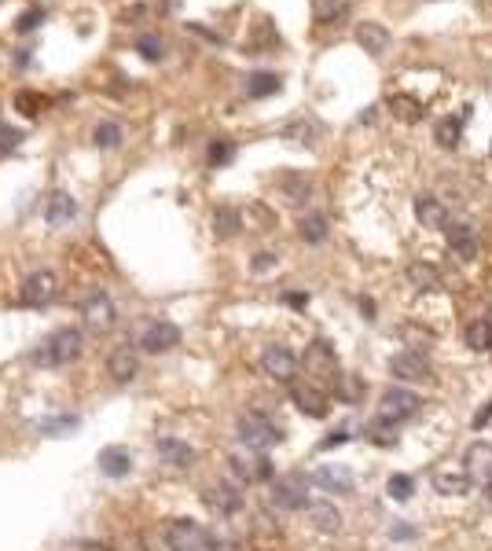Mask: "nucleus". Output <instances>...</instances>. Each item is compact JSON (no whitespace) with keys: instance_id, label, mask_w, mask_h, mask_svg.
I'll return each instance as SVG.
<instances>
[{"instance_id":"obj_2","label":"nucleus","mask_w":492,"mask_h":551,"mask_svg":"<svg viewBox=\"0 0 492 551\" xmlns=\"http://www.w3.org/2000/svg\"><path fill=\"white\" fill-rule=\"evenodd\" d=\"M236 430H239V441L246 448H254V452H265V448L283 441V430L261 412H243L239 422H236Z\"/></svg>"},{"instance_id":"obj_4","label":"nucleus","mask_w":492,"mask_h":551,"mask_svg":"<svg viewBox=\"0 0 492 551\" xmlns=\"http://www.w3.org/2000/svg\"><path fill=\"white\" fill-rule=\"evenodd\" d=\"M81 320H85L88 331L103 335V331H110L114 324H118V309H114V302H110L103 290H92V294L81 302Z\"/></svg>"},{"instance_id":"obj_18","label":"nucleus","mask_w":492,"mask_h":551,"mask_svg":"<svg viewBox=\"0 0 492 551\" xmlns=\"http://www.w3.org/2000/svg\"><path fill=\"white\" fill-rule=\"evenodd\" d=\"M294 404H297V412L302 416H309V419H323L327 416V397H323V390H316V386H294Z\"/></svg>"},{"instance_id":"obj_23","label":"nucleus","mask_w":492,"mask_h":551,"mask_svg":"<svg viewBox=\"0 0 492 551\" xmlns=\"http://www.w3.org/2000/svg\"><path fill=\"white\" fill-rule=\"evenodd\" d=\"M316 485L327 493H353V474H349L345 467H320L316 470Z\"/></svg>"},{"instance_id":"obj_28","label":"nucleus","mask_w":492,"mask_h":551,"mask_svg":"<svg viewBox=\"0 0 492 551\" xmlns=\"http://www.w3.org/2000/svg\"><path fill=\"white\" fill-rule=\"evenodd\" d=\"M364 390L368 386H364V379H360V375H338V379H334V393H338L345 404H360V401H364Z\"/></svg>"},{"instance_id":"obj_25","label":"nucleus","mask_w":492,"mask_h":551,"mask_svg":"<svg viewBox=\"0 0 492 551\" xmlns=\"http://www.w3.org/2000/svg\"><path fill=\"white\" fill-rule=\"evenodd\" d=\"M416 217H419L426 228H445V224H448V213H445V206H441L434 195H419V199H416Z\"/></svg>"},{"instance_id":"obj_32","label":"nucleus","mask_w":492,"mask_h":551,"mask_svg":"<svg viewBox=\"0 0 492 551\" xmlns=\"http://www.w3.org/2000/svg\"><path fill=\"white\" fill-rule=\"evenodd\" d=\"M297 232H302L305 242H323V239H327V217H323V213H309V217H302Z\"/></svg>"},{"instance_id":"obj_36","label":"nucleus","mask_w":492,"mask_h":551,"mask_svg":"<svg viewBox=\"0 0 492 551\" xmlns=\"http://www.w3.org/2000/svg\"><path fill=\"white\" fill-rule=\"evenodd\" d=\"M283 140H290V144H313V140H316V125L305 122V118H297V122H290L287 129H283Z\"/></svg>"},{"instance_id":"obj_7","label":"nucleus","mask_w":492,"mask_h":551,"mask_svg":"<svg viewBox=\"0 0 492 551\" xmlns=\"http://www.w3.org/2000/svg\"><path fill=\"white\" fill-rule=\"evenodd\" d=\"M305 364V375H313L316 382H334L338 379V356H334V349L327 342H313L302 356Z\"/></svg>"},{"instance_id":"obj_9","label":"nucleus","mask_w":492,"mask_h":551,"mask_svg":"<svg viewBox=\"0 0 492 551\" xmlns=\"http://www.w3.org/2000/svg\"><path fill=\"white\" fill-rule=\"evenodd\" d=\"M228 467L231 474L239 478V485H254V482H268L272 478V459L268 456H246V452H236L228 456Z\"/></svg>"},{"instance_id":"obj_39","label":"nucleus","mask_w":492,"mask_h":551,"mask_svg":"<svg viewBox=\"0 0 492 551\" xmlns=\"http://www.w3.org/2000/svg\"><path fill=\"white\" fill-rule=\"evenodd\" d=\"M349 15L345 0H320V22H338Z\"/></svg>"},{"instance_id":"obj_13","label":"nucleus","mask_w":492,"mask_h":551,"mask_svg":"<svg viewBox=\"0 0 492 551\" xmlns=\"http://www.w3.org/2000/svg\"><path fill=\"white\" fill-rule=\"evenodd\" d=\"M107 375L118 382V386H125V382H133L140 375V356L133 345H118L110 356H107Z\"/></svg>"},{"instance_id":"obj_22","label":"nucleus","mask_w":492,"mask_h":551,"mask_svg":"<svg viewBox=\"0 0 492 551\" xmlns=\"http://www.w3.org/2000/svg\"><path fill=\"white\" fill-rule=\"evenodd\" d=\"M434 489L441 496H463V493H470V478L463 470L445 467V470H434Z\"/></svg>"},{"instance_id":"obj_33","label":"nucleus","mask_w":492,"mask_h":551,"mask_svg":"<svg viewBox=\"0 0 492 551\" xmlns=\"http://www.w3.org/2000/svg\"><path fill=\"white\" fill-rule=\"evenodd\" d=\"M77 213V206H74V199L70 195H56L48 202V213H44V221L56 228V224H63V221H70V217Z\"/></svg>"},{"instance_id":"obj_50","label":"nucleus","mask_w":492,"mask_h":551,"mask_svg":"<svg viewBox=\"0 0 492 551\" xmlns=\"http://www.w3.org/2000/svg\"><path fill=\"white\" fill-rule=\"evenodd\" d=\"M482 320H485V324L492 327V305H489V316H482Z\"/></svg>"},{"instance_id":"obj_49","label":"nucleus","mask_w":492,"mask_h":551,"mask_svg":"<svg viewBox=\"0 0 492 551\" xmlns=\"http://www.w3.org/2000/svg\"><path fill=\"white\" fill-rule=\"evenodd\" d=\"M305 302H309V298H305V294H287V305H297V309H302V305H305Z\"/></svg>"},{"instance_id":"obj_24","label":"nucleus","mask_w":492,"mask_h":551,"mask_svg":"<svg viewBox=\"0 0 492 551\" xmlns=\"http://www.w3.org/2000/svg\"><path fill=\"white\" fill-rule=\"evenodd\" d=\"M404 276H408V283L416 290H437L441 287V272H437L434 265H426V261H411L404 268Z\"/></svg>"},{"instance_id":"obj_3","label":"nucleus","mask_w":492,"mask_h":551,"mask_svg":"<svg viewBox=\"0 0 492 551\" xmlns=\"http://www.w3.org/2000/svg\"><path fill=\"white\" fill-rule=\"evenodd\" d=\"M165 544L173 551H210L213 548V536L202 529L199 522L191 518H173L165 525Z\"/></svg>"},{"instance_id":"obj_11","label":"nucleus","mask_w":492,"mask_h":551,"mask_svg":"<svg viewBox=\"0 0 492 551\" xmlns=\"http://www.w3.org/2000/svg\"><path fill=\"white\" fill-rule=\"evenodd\" d=\"M272 504L283 507V511H302L309 504L305 496V478L302 474H290V478H276L272 485Z\"/></svg>"},{"instance_id":"obj_27","label":"nucleus","mask_w":492,"mask_h":551,"mask_svg":"<svg viewBox=\"0 0 492 551\" xmlns=\"http://www.w3.org/2000/svg\"><path fill=\"white\" fill-rule=\"evenodd\" d=\"M279 92V78L276 74H250V78H246V96L250 99H265V96H276Z\"/></svg>"},{"instance_id":"obj_42","label":"nucleus","mask_w":492,"mask_h":551,"mask_svg":"<svg viewBox=\"0 0 492 551\" xmlns=\"http://www.w3.org/2000/svg\"><path fill=\"white\" fill-rule=\"evenodd\" d=\"M41 19H44V11H41V8H30V11H22V15H19L15 30H19V33H30V30L41 26Z\"/></svg>"},{"instance_id":"obj_38","label":"nucleus","mask_w":492,"mask_h":551,"mask_svg":"<svg viewBox=\"0 0 492 551\" xmlns=\"http://www.w3.org/2000/svg\"><path fill=\"white\" fill-rule=\"evenodd\" d=\"M136 52L144 56V59H151V63H158L165 56V44H162V37L147 33V37H140V41H136Z\"/></svg>"},{"instance_id":"obj_45","label":"nucleus","mask_w":492,"mask_h":551,"mask_svg":"<svg viewBox=\"0 0 492 551\" xmlns=\"http://www.w3.org/2000/svg\"><path fill=\"white\" fill-rule=\"evenodd\" d=\"M63 551H107V544H99V541H70Z\"/></svg>"},{"instance_id":"obj_44","label":"nucleus","mask_w":492,"mask_h":551,"mask_svg":"<svg viewBox=\"0 0 492 551\" xmlns=\"http://www.w3.org/2000/svg\"><path fill=\"white\" fill-rule=\"evenodd\" d=\"M390 104H393V107H400V118H408V122H416V118H419V104H416V99H408V96H393Z\"/></svg>"},{"instance_id":"obj_14","label":"nucleus","mask_w":492,"mask_h":551,"mask_svg":"<svg viewBox=\"0 0 492 551\" xmlns=\"http://www.w3.org/2000/svg\"><path fill=\"white\" fill-rule=\"evenodd\" d=\"M51 298H56V276H51L48 268L33 272V276L22 283V302L30 305V309H41V305H48Z\"/></svg>"},{"instance_id":"obj_6","label":"nucleus","mask_w":492,"mask_h":551,"mask_svg":"<svg viewBox=\"0 0 492 551\" xmlns=\"http://www.w3.org/2000/svg\"><path fill=\"white\" fill-rule=\"evenodd\" d=\"M419 412V397L411 393V390H400V386H393V390H386L382 393V401H379V416H382V422H404V419H411Z\"/></svg>"},{"instance_id":"obj_47","label":"nucleus","mask_w":492,"mask_h":551,"mask_svg":"<svg viewBox=\"0 0 492 551\" xmlns=\"http://www.w3.org/2000/svg\"><path fill=\"white\" fill-rule=\"evenodd\" d=\"M342 441H349V430H345V427H342V430H334L331 438H323V441H320V448H334V445H342Z\"/></svg>"},{"instance_id":"obj_21","label":"nucleus","mask_w":492,"mask_h":551,"mask_svg":"<svg viewBox=\"0 0 492 551\" xmlns=\"http://www.w3.org/2000/svg\"><path fill=\"white\" fill-rule=\"evenodd\" d=\"M356 41L364 44V52L382 56L386 48H390V30H386L382 22H360V26H356Z\"/></svg>"},{"instance_id":"obj_15","label":"nucleus","mask_w":492,"mask_h":551,"mask_svg":"<svg viewBox=\"0 0 492 551\" xmlns=\"http://www.w3.org/2000/svg\"><path fill=\"white\" fill-rule=\"evenodd\" d=\"M467 474L470 482H492V445H485V441H474L470 448H467Z\"/></svg>"},{"instance_id":"obj_12","label":"nucleus","mask_w":492,"mask_h":551,"mask_svg":"<svg viewBox=\"0 0 492 551\" xmlns=\"http://www.w3.org/2000/svg\"><path fill=\"white\" fill-rule=\"evenodd\" d=\"M202 504L228 518V515H236V511H243V493L236 489V485H228V482H217V485H210V489L202 493Z\"/></svg>"},{"instance_id":"obj_29","label":"nucleus","mask_w":492,"mask_h":551,"mask_svg":"<svg viewBox=\"0 0 492 551\" xmlns=\"http://www.w3.org/2000/svg\"><path fill=\"white\" fill-rule=\"evenodd\" d=\"M77 427H81V419H77V416H48V419H41V434H44V438H67V434H74Z\"/></svg>"},{"instance_id":"obj_41","label":"nucleus","mask_w":492,"mask_h":551,"mask_svg":"<svg viewBox=\"0 0 492 551\" xmlns=\"http://www.w3.org/2000/svg\"><path fill=\"white\" fill-rule=\"evenodd\" d=\"M22 144V133L11 129V125H0V155H11Z\"/></svg>"},{"instance_id":"obj_26","label":"nucleus","mask_w":492,"mask_h":551,"mask_svg":"<svg viewBox=\"0 0 492 551\" xmlns=\"http://www.w3.org/2000/svg\"><path fill=\"white\" fill-rule=\"evenodd\" d=\"M463 122H467V114H463V118H441V122L434 125V140H437V144H441L445 151H452V147L459 144Z\"/></svg>"},{"instance_id":"obj_20","label":"nucleus","mask_w":492,"mask_h":551,"mask_svg":"<svg viewBox=\"0 0 492 551\" xmlns=\"http://www.w3.org/2000/svg\"><path fill=\"white\" fill-rule=\"evenodd\" d=\"M158 456H162V463H170V467H191L195 463V448L188 441H177V438H158Z\"/></svg>"},{"instance_id":"obj_31","label":"nucleus","mask_w":492,"mask_h":551,"mask_svg":"<svg viewBox=\"0 0 492 551\" xmlns=\"http://www.w3.org/2000/svg\"><path fill=\"white\" fill-rule=\"evenodd\" d=\"M243 228V217H239V210H231V206H221L213 213V232L221 236V239H231Z\"/></svg>"},{"instance_id":"obj_19","label":"nucleus","mask_w":492,"mask_h":551,"mask_svg":"<svg viewBox=\"0 0 492 551\" xmlns=\"http://www.w3.org/2000/svg\"><path fill=\"white\" fill-rule=\"evenodd\" d=\"M305 511H309V522H313L320 533H338V529H342V515H338V507L327 504V500L305 504Z\"/></svg>"},{"instance_id":"obj_37","label":"nucleus","mask_w":492,"mask_h":551,"mask_svg":"<svg viewBox=\"0 0 492 551\" xmlns=\"http://www.w3.org/2000/svg\"><path fill=\"white\" fill-rule=\"evenodd\" d=\"M279 188L287 191V199H290V202H305V199H309V181H305L302 173H287Z\"/></svg>"},{"instance_id":"obj_5","label":"nucleus","mask_w":492,"mask_h":551,"mask_svg":"<svg viewBox=\"0 0 492 551\" xmlns=\"http://www.w3.org/2000/svg\"><path fill=\"white\" fill-rule=\"evenodd\" d=\"M173 345H180V327L177 324H170V320H154V324H147L144 331H140V338H136V349H144V353H170Z\"/></svg>"},{"instance_id":"obj_40","label":"nucleus","mask_w":492,"mask_h":551,"mask_svg":"<svg viewBox=\"0 0 492 551\" xmlns=\"http://www.w3.org/2000/svg\"><path fill=\"white\" fill-rule=\"evenodd\" d=\"M231 155H236V147L228 140H213L210 144V165H224V162H231Z\"/></svg>"},{"instance_id":"obj_48","label":"nucleus","mask_w":492,"mask_h":551,"mask_svg":"<svg viewBox=\"0 0 492 551\" xmlns=\"http://www.w3.org/2000/svg\"><path fill=\"white\" fill-rule=\"evenodd\" d=\"M371 441H375V445H393V441H397V434H390V430H379V427H375V430H371Z\"/></svg>"},{"instance_id":"obj_16","label":"nucleus","mask_w":492,"mask_h":551,"mask_svg":"<svg viewBox=\"0 0 492 551\" xmlns=\"http://www.w3.org/2000/svg\"><path fill=\"white\" fill-rule=\"evenodd\" d=\"M96 463H99V474H107V478H125V474L133 470V456H129V448H122V445H107L96 456Z\"/></svg>"},{"instance_id":"obj_34","label":"nucleus","mask_w":492,"mask_h":551,"mask_svg":"<svg viewBox=\"0 0 492 551\" xmlns=\"http://www.w3.org/2000/svg\"><path fill=\"white\" fill-rule=\"evenodd\" d=\"M15 107H19V114L22 118H41V110L48 107V96H41V92H22L15 96Z\"/></svg>"},{"instance_id":"obj_43","label":"nucleus","mask_w":492,"mask_h":551,"mask_svg":"<svg viewBox=\"0 0 492 551\" xmlns=\"http://www.w3.org/2000/svg\"><path fill=\"white\" fill-rule=\"evenodd\" d=\"M411 489H416V485H411L408 474H393V478H390V496H393V500H408Z\"/></svg>"},{"instance_id":"obj_10","label":"nucleus","mask_w":492,"mask_h":551,"mask_svg":"<svg viewBox=\"0 0 492 551\" xmlns=\"http://www.w3.org/2000/svg\"><path fill=\"white\" fill-rule=\"evenodd\" d=\"M261 371L276 382H294L297 375V356L287 349V345H268L261 353Z\"/></svg>"},{"instance_id":"obj_8","label":"nucleus","mask_w":492,"mask_h":551,"mask_svg":"<svg viewBox=\"0 0 492 551\" xmlns=\"http://www.w3.org/2000/svg\"><path fill=\"white\" fill-rule=\"evenodd\" d=\"M390 375L400 379V382H434V368L423 353L416 349H404L390 361Z\"/></svg>"},{"instance_id":"obj_46","label":"nucleus","mask_w":492,"mask_h":551,"mask_svg":"<svg viewBox=\"0 0 492 551\" xmlns=\"http://www.w3.org/2000/svg\"><path fill=\"white\" fill-rule=\"evenodd\" d=\"M272 265H276V254H257V258H254V272H268Z\"/></svg>"},{"instance_id":"obj_51","label":"nucleus","mask_w":492,"mask_h":551,"mask_svg":"<svg viewBox=\"0 0 492 551\" xmlns=\"http://www.w3.org/2000/svg\"><path fill=\"white\" fill-rule=\"evenodd\" d=\"M489 493H492V482H489Z\"/></svg>"},{"instance_id":"obj_35","label":"nucleus","mask_w":492,"mask_h":551,"mask_svg":"<svg viewBox=\"0 0 492 551\" xmlns=\"http://www.w3.org/2000/svg\"><path fill=\"white\" fill-rule=\"evenodd\" d=\"M467 345L477 353L492 349V327L485 324V320H474V324H467Z\"/></svg>"},{"instance_id":"obj_1","label":"nucleus","mask_w":492,"mask_h":551,"mask_svg":"<svg viewBox=\"0 0 492 551\" xmlns=\"http://www.w3.org/2000/svg\"><path fill=\"white\" fill-rule=\"evenodd\" d=\"M81 353H85V335L77 327H59V331H51L41 345H33L30 364H37V368H63V364H74Z\"/></svg>"},{"instance_id":"obj_17","label":"nucleus","mask_w":492,"mask_h":551,"mask_svg":"<svg viewBox=\"0 0 492 551\" xmlns=\"http://www.w3.org/2000/svg\"><path fill=\"white\" fill-rule=\"evenodd\" d=\"M445 236H448V247L456 250L463 261L477 258V232L470 224H445Z\"/></svg>"},{"instance_id":"obj_30","label":"nucleus","mask_w":492,"mask_h":551,"mask_svg":"<svg viewBox=\"0 0 492 551\" xmlns=\"http://www.w3.org/2000/svg\"><path fill=\"white\" fill-rule=\"evenodd\" d=\"M122 125L118 122H99L96 125V133H92V144L99 147V151H114V147H122Z\"/></svg>"}]
</instances>
